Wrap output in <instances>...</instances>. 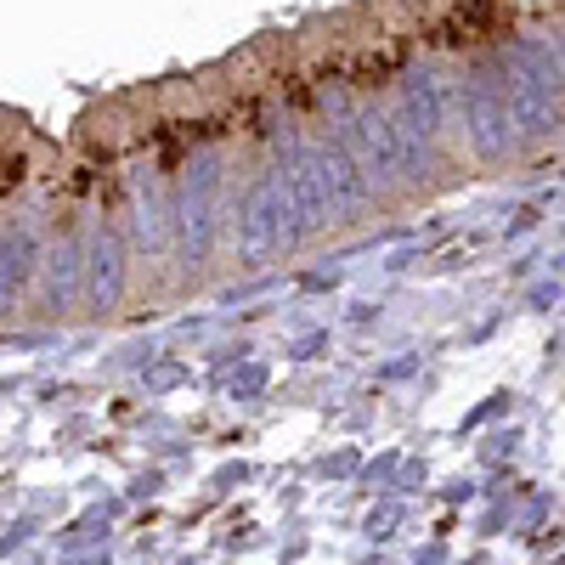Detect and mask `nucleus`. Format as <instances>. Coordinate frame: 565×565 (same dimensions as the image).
Segmentation results:
<instances>
[{
  "mask_svg": "<svg viewBox=\"0 0 565 565\" xmlns=\"http://www.w3.org/2000/svg\"><path fill=\"white\" fill-rule=\"evenodd\" d=\"M295 244V215H289V193H282V175L266 170L255 186H249V199L238 210V260L249 271H260L277 249H289Z\"/></svg>",
  "mask_w": 565,
  "mask_h": 565,
  "instance_id": "f257e3e1",
  "label": "nucleus"
},
{
  "mask_svg": "<svg viewBox=\"0 0 565 565\" xmlns=\"http://www.w3.org/2000/svg\"><path fill=\"white\" fill-rule=\"evenodd\" d=\"M215 186H221V170L215 159H199L186 170V186H181V204H175V226H181V260L186 266H204L210 244H215Z\"/></svg>",
  "mask_w": 565,
  "mask_h": 565,
  "instance_id": "f03ea898",
  "label": "nucleus"
},
{
  "mask_svg": "<svg viewBox=\"0 0 565 565\" xmlns=\"http://www.w3.org/2000/svg\"><path fill=\"white\" fill-rule=\"evenodd\" d=\"M463 130L476 141L481 159H503L514 148V125H509V103H503V79L492 68H481L469 79V97H463Z\"/></svg>",
  "mask_w": 565,
  "mask_h": 565,
  "instance_id": "7ed1b4c3",
  "label": "nucleus"
},
{
  "mask_svg": "<svg viewBox=\"0 0 565 565\" xmlns=\"http://www.w3.org/2000/svg\"><path fill=\"white\" fill-rule=\"evenodd\" d=\"M79 295L90 300V311H114L125 300V244L114 226H97L79 249Z\"/></svg>",
  "mask_w": 565,
  "mask_h": 565,
  "instance_id": "20e7f679",
  "label": "nucleus"
},
{
  "mask_svg": "<svg viewBox=\"0 0 565 565\" xmlns=\"http://www.w3.org/2000/svg\"><path fill=\"white\" fill-rule=\"evenodd\" d=\"M503 103H509V125L521 136H554L559 130V79L543 74V68L514 79L503 90Z\"/></svg>",
  "mask_w": 565,
  "mask_h": 565,
  "instance_id": "39448f33",
  "label": "nucleus"
},
{
  "mask_svg": "<svg viewBox=\"0 0 565 565\" xmlns=\"http://www.w3.org/2000/svg\"><path fill=\"white\" fill-rule=\"evenodd\" d=\"M345 148H351V159L362 164V175L367 181H402V164H396V136H391V119L385 114H373V108H362V114H351V125H345Z\"/></svg>",
  "mask_w": 565,
  "mask_h": 565,
  "instance_id": "423d86ee",
  "label": "nucleus"
},
{
  "mask_svg": "<svg viewBox=\"0 0 565 565\" xmlns=\"http://www.w3.org/2000/svg\"><path fill=\"white\" fill-rule=\"evenodd\" d=\"M282 193H289V215H295V244L334 221V204H328V186H322L317 153H300V159L289 164V175H282Z\"/></svg>",
  "mask_w": 565,
  "mask_h": 565,
  "instance_id": "0eeeda50",
  "label": "nucleus"
},
{
  "mask_svg": "<svg viewBox=\"0 0 565 565\" xmlns=\"http://www.w3.org/2000/svg\"><path fill=\"white\" fill-rule=\"evenodd\" d=\"M317 170H322V186H328V204H334V221H351L367 204V193H373V181L362 175L351 148H345V141H322V148H317Z\"/></svg>",
  "mask_w": 565,
  "mask_h": 565,
  "instance_id": "6e6552de",
  "label": "nucleus"
},
{
  "mask_svg": "<svg viewBox=\"0 0 565 565\" xmlns=\"http://www.w3.org/2000/svg\"><path fill=\"white\" fill-rule=\"evenodd\" d=\"M74 300H79V244L63 238L45 249V306L63 317V311H74Z\"/></svg>",
  "mask_w": 565,
  "mask_h": 565,
  "instance_id": "1a4fd4ad",
  "label": "nucleus"
},
{
  "mask_svg": "<svg viewBox=\"0 0 565 565\" xmlns=\"http://www.w3.org/2000/svg\"><path fill=\"white\" fill-rule=\"evenodd\" d=\"M29 266H34V238H29V232L23 226L0 232V311L18 306L23 282H29Z\"/></svg>",
  "mask_w": 565,
  "mask_h": 565,
  "instance_id": "9d476101",
  "label": "nucleus"
},
{
  "mask_svg": "<svg viewBox=\"0 0 565 565\" xmlns=\"http://www.w3.org/2000/svg\"><path fill=\"white\" fill-rule=\"evenodd\" d=\"M136 238H141V249H148V255L170 249V215H164V193H159L153 175L136 186Z\"/></svg>",
  "mask_w": 565,
  "mask_h": 565,
  "instance_id": "9b49d317",
  "label": "nucleus"
}]
</instances>
